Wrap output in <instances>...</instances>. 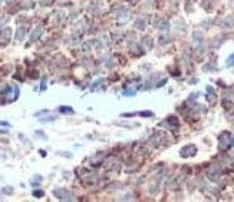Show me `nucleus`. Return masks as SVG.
Wrapping results in <instances>:
<instances>
[{
	"label": "nucleus",
	"instance_id": "nucleus-1",
	"mask_svg": "<svg viewBox=\"0 0 234 202\" xmlns=\"http://www.w3.org/2000/svg\"><path fill=\"white\" fill-rule=\"evenodd\" d=\"M40 33H42V27H37V29L35 30V33L32 35V40H36V39H37V36H39Z\"/></svg>",
	"mask_w": 234,
	"mask_h": 202
},
{
	"label": "nucleus",
	"instance_id": "nucleus-2",
	"mask_svg": "<svg viewBox=\"0 0 234 202\" xmlns=\"http://www.w3.org/2000/svg\"><path fill=\"white\" fill-rule=\"evenodd\" d=\"M227 65H228V66H234V54L228 58V62H227Z\"/></svg>",
	"mask_w": 234,
	"mask_h": 202
}]
</instances>
